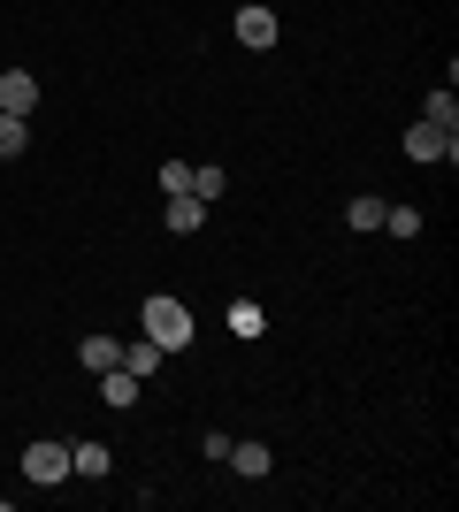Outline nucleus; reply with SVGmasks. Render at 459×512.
Wrapping results in <instances>:
<instances>
[{
	"label": "nucleus",
	"mask_w": 459,
	"mask_h": 512,
	"mask_svg": "<svg viewBox=\"0 0 459 512\" xmlns=\"http://www.w3.org/2000/svg\"><path fill=\"white\" fill-rule=\"evenodd\" d=\"M138 329H146V337L161 344V352H184V344H192V314H184V306H176L169 291L138 306Z\"/></svg>",
	"instance_id": "nucleus-1"
},
{
	"label": "nucleus",
	"mask_w": 459,
	"mask_h": 512,
	"mask_svg": "<svg viewBox=\"0 0 459 512\" xmlns=\"http://www.w3.org/2000/svg\"><path fill=\"white\" fill-rule=\"evenodd\" d=\"M23 482H31V490H54V482H69V444H54V436L23 444Z\"/></svg>",
	"instance_id": "nucleus-2"
},
{
	"label": "nucleus",
	"mask_w": 459,
	"mask_h": 512,
	"mask_svg": "<svg viewBox=\"0 0 459 512\" xmlns=\"http://www.w3.org/2000/svg\"><path fill=\"white\" fill-rule=\"evenodd\" d=\"M452 153H459V130H444V123L406 130V161H452Z\"/></svg>",
	"instance_id": "nucleus-3"
},
{
	"label": "nucleus",
	"mask_w": 459,
	"mask_h": 512,
	"mask_svg": "<svg viewBox=\"0 0 459 512\" xmlns=\"http://www.w3.org/2000/svg\"><path fill=\"white\" fill-rule=\"evenodd\" d=\"M276 39H284V31H276V8H261V0H245V8H238V46L268 54Z\"/></svg>",
	"instance_id": "nucleus-4"
},
{
	"label": "nucleus",
	"mask_w": 459,
	"mask_h": 512,
	"mask_svg": "<svg viewBox=\"0 0 459 512\" xmlns=\"http://www.w3.org/2000/svg\"><path fill=\"white\" fill-rule=\"evenodd\" d=\"M39 107V77L31 69H0V115H31Z\"/></svg>",
	"instance_id": "nucleus-5"
},
{
	"label": "nucleus",
	"mask_w": 459,
	"mask_h": 512,
	"mask_svg": "<svg viewBox=\"0 0 459 512\" xmlns=\"http://www.w3.org/2000/svg\"><path fill=\"white\" fill-rule=\"evenodd\" d=\"M108 467H115V451L100 444V436H85V444H69V474H85V482H100Z\"/></svg>",
	"instance_id": "nucleus-6"
},
{
	"label": "nucleus",
	"mask_w": 459,
	"mask_h": 512,
	"mask_svg": "<svg viewBox=\"0 0 459 512\" xmlns=\"http://www.w3.org/2000/svg\"><path fill=\"white\" fill-rule=\"evenodd\" d=\"M161 360H169V352H161V344H153V337H146V329H138V337H131V344H123V360H115V367H131L138 383H146V375H153V367H161Z\"/></svg>",
	"instance_id": "nucleus-7"
},
{
	"label": "nucleus",
	"mask_w": 459,
	"mask_h": 512,
	"mask_svg": "<svg viewBox=\"0 0 459 512\" xmlns=\"http://www.w3.org/2000/svg\"><path fill=\"white\" fill-rule=\"evenodd\" d=\"M100 398H108L115 413L138 406V375H131V367H108V375H100Z\"/></svg>",
	"instance_id": "nucleus-8"
},
{
	"label": "nucleus",
	"mask_w": 459,
	"mask_h": 512,
	"mask_svg": "<svg viewBox=\"0 0 459 512\" xmlns=\"http://www.w3.org/2000/svg\"><path fill=\"white\" fill-rule=\"evenodd\" d=\"M199 222H207V199H192V192H176V199H169V230H176V237H192Z\"/></svg>",
	"instance_id": "nucleus-9"
},
{
	"label": "nucleus",
	"mask_w": 459,
	"mask_h": 512,
	"mask_svg": "<svg viewBox=\"0 0 459 512\" xmlns=\"http://www.w3.org/2000/svg\"><path fill=\"white\" fill-rule=\"evenodd\" d=\"M31 146V115H0V161H16Z\"/></svg>",
	"instance_id": "nucleus-10"
},
{
	"label": "nucleus",
	"mask_w": 459,
	"mask_h": 512,
	"mask_svg": "<svg viewBox=\"0 0 459 512\" xmlns=\"http://www.w3.org/2000/svg\"><path fill=\"white\" fill-rule=\"evenodd\" d=\"M77 360H85V367H100V375H108V367L123 360V344H115V337H85V344H77Z\"/></svg>",
	"instance_id": "nucleus-11"
},
{
	"label": "nucleus",
	"mask_w": 459,
	"mask_h": 512,
	"mask_svg": "<svg viewBox=\"0 0 459 512\" xmlns=\"http://www.w3.org/2000/svg\"><path fill=\"white\" fill-rule=\"evenodd\" d=\"M421 123H444V130H459V100H452V85H437V92H429Z\"/></svg>",
	"instance_id": "nucleus-12"
},
{
	"label": "nucleus",
	"mask_w": 459,
	"mask_h": 512,
	"mask_svg": "<svg viewBox=\"0 0 459 512\" xmlns=\"http://www.w3.org/2000/svg\"><path fill=\"white\" fill-rule=\"evenodd\" d=\"M230 467H238V474H253V482H261V474L276 467V459H268V444H230Z\"/></svg>",
	"instance_id": "nucleus-13"
},
{
	"label": "nucleus",
	"mask_w": 459,
	"mask_h": 512,
	"mask_svg": "<svg viewBox=\"0 0 459 512\" xmlns=\"http://www.w3.org/2000/svg\"><path fill=\"white\" fill-rule=\"evenodd\" d=\"M345 222H352V230H383V199H375V192H360V199L345 207Z\"/></svg>",
	"instance_id": "nucleus-14"
},
{
	"label": "nucleus",
	"mask_w": 459,
	"mask_h": 512,
	"mask_svg": "<svg viewBox=\"0 0 459 512\" xmlns=\"http://www.w3.org/2000/svg\"><path fill=\"white\" fill-rule=\"evenodd\" d=\"M222 192H230V176H222L215 161H207V169H192V199H207V207H215Z\"/></svg>",
	"instance_id": "nucleus-15"
},
{
	"label": "nucleus",
	"mask_w": 459,
	"mask_h": 512,
	"mask_svg": "<svg viewBox=\"0 0 459 512\" xmlns=\"http://www.w3.org/2000/svg\"><path fill=\"white\" fill-rule=\"evenodd\" d=\"M383 230L391 237H421V214L414 207H383Z\"/></svg>",
	"instance_id": "nucleus-16"
},
{
	"label": "nucleus",
	"mask_w": 459,
	"mask_h": 512,
	"mask_svg": "<svg viewBox=\"0 0 459 512\" xmlns=\"http://www.w3.org/2000/svg\"><path fill=\"white\" fill-rule=\"evenodd\" d=\"M161 192H192V161H161Z\"/></svg>",
	"instance_id": "nucleus-17"
},
{
	"label": "nucleus",
	"mask_w": 459,
	"mask_h": 512,
	"mask_svg": "<svg viewBox=\"0 0 459 512\" xmlns=\"http://www.w3.org/2000/svg\"><path fill=\"white\" fill-rule=\"evenodd\" d=\"M230 329H238V337H261V306L238 299V306H230Z\"/></svg>",
	"instance_id": "nucleus-18"
}]
</instances>
